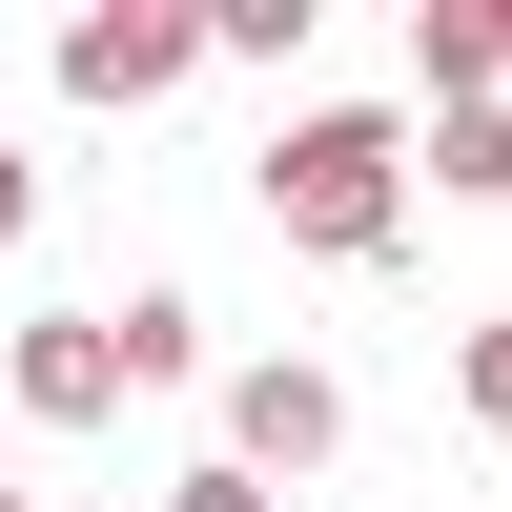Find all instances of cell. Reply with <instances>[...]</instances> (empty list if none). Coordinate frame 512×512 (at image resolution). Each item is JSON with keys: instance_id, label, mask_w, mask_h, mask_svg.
<instances>
[{"instance_id": "1", "label": "cell", "mask_w": 512, "mask_h": 512, "mask_svg": "<svg viewBox=\"0 0 512 512\" xmlns=\"http://www.w3.org/2000/svg\"><path fill=\"white\" fill-rule=\"evenodd\" d=\"M246 185H267V226H287V246L390 267V246H410V103H308L267 164H246Z\"/></svg>"}, {"instance_id": "2", "label": "cell", "mask_w": 512, "mask_h": 512, "mask_svg": "<svg viewBox=\"0 0 512 512\" xmlns=\"http://www.w3.org/2000/svg\"><path fill=\"white\" fill-rule=\"evenodd\" d=\"M328 451H349V369H308V349H267V369H246V390H226V472H328Z\"/></svg>"}, {"instance_id": "8", "label": "cell", "mask_w": 512, "mask_h": 512, "mask_svg": "<svg viewBox=\"0 0 512 512\" xmlns=\"http://www.w3.org/2000/svg\"><path fill=\"white\" fill-rule=\"evenodd\" d=\"M21 226H41V164H21V144H0V246H21Z\"/></svg>"}, {"instance_id": "6", "label": "cell", "mask_w": 512, "mask_h": 512, "mask_svg": "<svg viewBox=\"0 0 512 512\" xmlns=\"http://www.w3.org/2000/svg\"><path fill=\"white\" fill-rule=\"evenodd\" d=\"M431 185H472V205L512 185V103H451V123H431Z\"/></svg>"}, {"instance_id": "4", "label": "cell", "mask_w": 512, "mask_h": 512, "mask_svg": "<svg viewBox=\"0 0 512 512\" xmlns=\"http://www.w3.org/2000/svg\"><path fill=\"white\" fill-rule=\"evenodd\" d=\"M185 62H205L185 0H103V21H62V82H82V103H164Z\"/></svg>"}, {"instance_id": "5", "label": "cell", "mask_w": 512, "mask_h": 512, "mask_svg": "<svg viewBox=\"0 0 512 512\" xmlns=\"http://www.w3.org/2000/svg\"><path fill=\"white\" fill-rule=\"evenodd\" d=\"M103 369H123V390H185V369H205V328L144 287V308H103Z\"/></svg>"}, {"instance_id": "7", "label": "cell", "mask_w": 512, "mask_h": 512, "mask_svg": "<svg viewBox=\"0 0 512 512\" xmlns=\"http://www.w3.org/2000/svg\"><path fill=\"white\" fill-rule=\"evenodd\" d=\"M164 512H267V472H226V451H205V472L164 492Z\"/></svg>"}, {"instance_id": "3", "label": "cell", "mask_w": 512, "mask_h": 512, "mask_svg": "<svg viewBox=\"0 0 512 512\" xmlns=\"http://www.w3.org/2000/svg\"><path fill=\"white\" fill-rule=\"evenodd\" d=\"M103 410H123V369H103L82 308H41L21 349H0V431H103Z\"/></svg>"}, {"instance_id": "9", "label": "cell", "mask_w": 512, "mask_h": 512, "mask_svg": "<svg viewBox=\"0 0 512 512\" xmlns=\"http://www.w3.org/2000/svg\"><path fill=\"white\" fill-rule=\"evenodd\" d=\"M0 512H21V492H0Z\"/></svg>"}]
</instances>
